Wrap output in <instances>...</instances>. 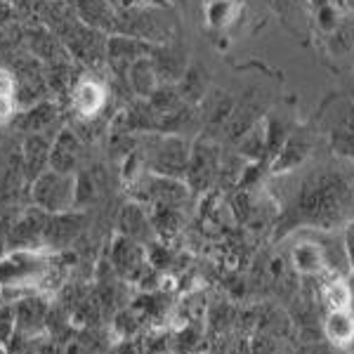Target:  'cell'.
<instances>
[{"instance_id": "cell-5", "label": "cell", "mask_w": 354, "mask_h": 354, "mask_svg": "<svg viewBox=\"0 0 354 354\" xmlns=\"http://www.w3.org/2000/svg\"><path fill=\"white\" fill-rule=\"evenodd\" d=\"M28 196L43 213L57 215L76 208V175L48 168L28 185Z\"/></svg>"}, {"instance_id": "cell-14", "label": "cell", "mask_w": 354, "mask_h": 354, "mask_svg": "<svg viewBox=\"0 0 354 354\" xmlns=\"http://www.w3.org/2000/svg\"><path fill=\"white\" fill-rule=\"evenodd\" d=\"M68 102H71V109L76 111L78 121H95L102 111H104L106 102H109V93L97 78H78L76 85H73L71 95H68Z\"/></svg>"}, {"instance_id": "cell-17", "label": "cell", "mask_w": 354, "mask_h": 354, "mask_svg": "<svg viewBox=\"0 0 354 354\" xmlns=\"http://www.w3.org/2000/svg\"><path fill=\"white\" fill-rule=\"evenodd\" d=\"M83 158V140L73 128H59L50 149V168L57 173L76 175V168Z\"/></svg>"}, {"instance_id": "cell-25", "label": "cell", "mask_w": 354, "mask_h": 354, "mask_svg": "<svg viewBox=\"0 0 354 354\" xmlns=\"http://www.w3.org/2000/svg\"><path fill=\"white\" fill-rule=\"evenodd\" d=\"M15 340V310L12 302L0 307V347H10Z\"/></svg>"}, {"instance_id": "cell-22", "label": "cell", "mask_w": 354, "mask_h": 354, "mask_svg": "<svg viewBox=\"0 0 354 354\" xmlns=\"http://www.w3.org/2000/svg\"><path fill=\"white\" fill-rule=\"evenodd\" d=\"M324 335L330 345L342 354L354 350V312L352 310H330L324 319Z\"/></svg>"}, {"instance_id": "cell-21", "label": "cell", "mask_w": 354, "mask_h": 354, "mask_svg": "<svg viewBox=\"0 0 354 354\" xmlns=\"http://www.w3.org/2000/svg\"><path fill=\"white\" fill-rule=\"evenodd\" d=\"M151 59H153V66H156L161 83L177 85V81L185 76L187 66H189V64H187V53L182 48H177V45H173V43L153 45Z\"/></svg>"}, {"instance_id": "cell-2", "label": "cell", "mask_w": 354, "mask_h": 354, "mask_svg": "<svg viewBox=\"0 0 354 354\" xmlns=\"http://www.w3.org/2000/svg\"><path fill=\"white\" fill-rule=\"evenodd\" d=\"M53 279L55 262L43 255V250H10L8 258L0 260V290L5 302L45 293Z\"/></svg>"}, {"instance_id": "cell-10", "label": "cell", "mask_w": 354, "mask_h": 354, "mask_svg": "<svg viewBox=\"0 0 354 354\" xmlns=\"http://www.w3.org/2000/svg\"><path fill=\"white\" fill-rule=\"evenodd\" d=\"M317 140H319L317 128H310V125L293 128L288 140L283 142V147L279 149V153L272 158V163H270L272 173L288 175V173H293V170H298L300 165H305L310 161L314 147H317Z\"/></svg>"}, {"instance_id": "cell-29", "label": "cell", "mask_w": 354, "mask_h": 354, "mask_svg": "<svg viewBox=\"0 0 354 354\" xmlns=\"http://www.w3.org/2000/svg\"><path fill=\"white\" fill-rule=\"evenodd\" d=\"M0 95H5V97L17 95V76L12 68H8V66H0Z\"/></svg>"}, {"instance_id": "cell-20", "label": "cell", "mask_w": 354, "mask_h": 354, "mask_svg": "<svg viewBox=\"0 0 354 354\" xmlns=\"http://www.w3.org/2000/svg\"><path fill=\"white\" fill-rule=\"evenodd\" d=\"M59 121V104L50 100L36 102L33 106H26L24 113H19L17 125L26 135H53V125Z\"/></svg>"}, {"instance_id": "cell-34", "label": "cell", "mask_w": 354, "mask_h": 354, "mask_svg": "<svg viewBox=\"0 0 354 354\" xmlns=\"http://www.w3.org/2000/svg\"><path fill=\"white\" fill-rule=\"evenodd\" d=\"M175 3H185V0H175Z\"/></svg>"}, {"instance_id": "cell-23", "label": "cell", "mask_w": 354, "mask_h": 354, "mask_svg": "<svg viewBox=\"0 0 354 354\" xmlns=\"http://www.w3.org/2000/svg\"><path fill=\"white\" fill-rule=\"evenodd\" d=\"M125 83H128V88L133 90V95H137L140 100H149L153 95V90L161 85V78H158V71H156V66H153L151 55L137 59L135 64L128 68Z\"/></svg>"}, {"instance_id": "cell-3", "label": "cell", "mask_w": 354, "mask_h": 354, "mask_svg": "<svg viewBox=\"0 0 354 354\" xmlns=\"http://www.w3.org/2000/svg\"><path fill=\"white\" fill-rule=\"evenodd\" d=\"M333 156L354 163V102L345 93H330L322 102L314 121Z\"/></svg>"}, {"instance_id": "cell-19", "label": "cell", "mask_w": 354, "mask_h": 354, "mask_svg": "<svg viewBox=\"0 0 354 354\" xmlns=\"http://www.w3.org/2000/svg\"><path fill=\"white\" fill-rule=\"evenodd\" d=\"M71 5L73 15L83 21V24L100 28L104 33L116 31L118 8L111 0H66Z\"/></svg>"}, {"instance_id": "cell-8", "label": "cell", "mask_w": 354, "mask_h": 354, "mask_svg": "<svg viewBox=\"0 0 354 354\" xmlns=\"http://www.w3.org/2000/svg\"><path fill=\"white\" fill-rule=\"evenodd\" d=\"M286 258L293 272L300 274V277H324V274L335 277L338 274L333 253H330L326 241H319V239L295 236L293 243L288 245Z\"/></svg>"}, {"instance_id": "cell-12", "label": "cell", "mask_w": 354, "mask_h": 354, "mask_svg": "<svg viewBox=\"0 0 354 354\" xmlns=\"http://www.w3.org/2000/svg\"><path fill=\"white\" fill-rule=\"evenodd\" d=\"M45 225H48V213H43L36 205L26 208L24 213H19L15 218L5 243L10 245V250H45Z\"/></svg>"}, {"instance_id": "cell-27", "label": "cell", "mask_w": 354, "mask_h": 354, "mask_svg": "<svg viewBox=\"0 0 354 354\" xmlns=\"http://www.w3.org/2000/svg\"><path fill=\"white\" fill-rule=\"evenodd\" d=\"M250 345V354H277V338L270 333H262V330H255Z\"/></svg>"}, {"instance_id": "cell-1", "label": "cell", "mask_w": 354, "mask_h": 354, "mask_svg": "<svg viewBox=\"0 0 354 354\" xmlns=\"http://www.w3.org/2000/svg\"><path fill=\"white\" fill-rule=\"evenodd\" d=\"M302 170L286 205L288 230L330 232L354 220V163L335 156V163H314Z\"/></svg>"}, {"instance_id": "cell-28", "label": "cell", "mask_w": 354, "mask_h": 354, "mask_svg": "<svg viewBox=\"0 0 354 354\" xmlns=\"http://www.w3.org/2000/svg\"><path fill=\"white\" fill-rule=\"evenodd\" d=\"M17 116H19V104H17L15 97L0 95V125L17 121Z\"/></svg>"}, {"instance_id": "cell-31", "label": "cell", "mask_w": 354, "mask_h": 354, "mask_svg": "<svg viewBox=\"0 0 354 354\" xmlns=\"http://www.w3.org/2000/svg\"><path fill=\"white\" fill-rule=\"evenodd\" d=\"M116 354H149V350H147L145 338H140V335H137V338L123 340Z\"/></svg>"}, {"instance_id": "cell-16", "label": "cell", "mask_w": 354, "mask_h": 354, "mask_svg": "<svg viewBox=\"0 0 354 354\" xmlns=\"http://www.w3.org/2000/svg\"><path fill=\"white\" fill-rule=\"evenodd\" d=\"M118 234L142 245H151L156 241V230H153L149 208L140 201L125 203L121 213H118Z\"/></svg>"}, {"instance_id": "cell-6", "label": "cell", "mask_w": 354, "mask_h": 354, "mask_svg": "<svg viewBox=\"0 0 354 354\" xmlns=\"http://www.w3.org/2000/svg\"><path fill=\"white\" fill-rule=\"evenodd\" d=\"M192 145L185 137L175 133H161L151 140L149 151L145 153L147 170L153 175L175 177V180H185L187 165H189Z\"/></svg>"}, {"instance_id": "cell-7", "label": "cell", "mask_w": 354, "mask_h": 354, "mask_svg": "<svg viewBox=\"0 0 354 354\" xmlns=\"http://www.w3.org/2000/svg\"><path fill=\"white\" fill-rule=\"evenodd\" d=\"M15 310V340L12 342H36L43 340L50 328L53 305L43 293L24 295L12 302Z\"/></svg>"}, {"instance_id": "cell-9", "label": "cell", "mask_w": 354, "mask_h": 354, "mask_svg": "<svg viewBox=\"0 0 354 354\" xmlns=\"http://www.w3.org/2000/svg\"><path fill=\"white\" fill-rule=\"evenodd\" d=\"M109 265L113 267L116 277L125 283H140L145 279V274L151 270L149 253H147V245L133 241V239L123 236L116 232L113 241L109 245V255H106Z\"/></svg>"}, {"instance_id": "cell-11", "label": "cell", "mask_w": 354, "mask_h": 354, "mask_svg": "<svg viewBox=\"0 0 354 354\" xmlns=\"http://www.w3.org/2000/svg\"><path fill=\"white\" fill-rule=\"evenodd\" d=\"M220 151L208 137H201L196 145H192L189 153V165H187V177L185 182L189 185L192 192H205L213 180L218 177L220 170Z\"/></svg>"}, {"instance_id": "cell-24", "label": "cell", "mask_w": 354, "mask_h": 354, "mask_svg": "<svg viewBox=\"0 0 354 354\" xmlns=\"http://www.w3.org/2000/svg\"><path fill=\"white\" fill-rule=\"evenodd\" d=\"M177 90H180L182 100L187 102V104H201L205 100V95L210 93L208 88V71H205L203 66L198 64H189L185 71V76L177 81Z\"/></svg>"}, {"instance_id": "cell-32", "label": "cell", "mask_w": 354, "mask_h": 354, "mask_svg": "<svg viewBox=\"0 0 354 354\" xmlns=\"http://www.w3.org/2000/svg\"><path fill=\"white\" fill-rule=\"evenodd\" d=\"M342 93H345L354 102V68L350 71V76L345 78V90H342Z\"/></svg>"}, {"instance_id": "cell-13", "label": "cell", "mask_w": 354, "mask_h": 354, "mask_svg": "<svg viewBox=\"0 0 354 354\" xmlns=\"http://www.w3.org/2000/svg\"><path fill=\"white\" fill-rule=\"evenodd\" d=\"M153 45L145 43L140 38L123 36V33H109V43H106V64L116 76L125 78L128 68L135 64L137 59L151 55Z\"/></svg>"}, {"instance_id": "cell-18", "label": "cell", "mask_w": 354, "mask_h": 354, "mask_svg": "<svg viewBox=\"0 0 354 354\" xmlns=\"http://www.w3.org/2000/svg\"><path fill=\"white\" fill-rule=\"evenodd\" d=\"M53 140V135H26L24 145H21V175L28 185L50 168Z\"/></svg>"}, {"instance_id": "cell-26", "label": "cell", "mask_w": 354, "mask_h": 354, "mask_svg": "<svg viewBox=\"0 0 354 354\" xmlns=\"http://www.w3.org/2000/svg\"><path fill=\"white\" fill-rule=\"evenodd\" d=\"M277 10L286 19H305L307 21V8H310V0H274Z\"/></svg>"}, {"instance_id": "cell-30", "label": "cell", "mask_w": 354, "mask_h": 354, "mask_svg": "<svg viewBox=\"0 0 354 354\" xmlns=\"http://www.w3.org/2000/svg\"><path fill=\"white\" fill-rule=\"evenodd\" d=\"M342 245H345V255H347L350 272L354 274V220H350L345 227H342Z\"/></svg>"}, {"instance_id": "cell-4", "label": "cell", "mask_w": 354, "mask_h": 354, "mask_svg": "<svg viewBox=\"0 0 354 354\" xmlns=\"http://www.w3.org/2000/svg\"><path fill=\"white\" fill-rule=\"evenodd\" d=\"M165 8H156V5H130V8L118 10L116 31L123 36L140 38L151 45L170 43L175 33V26L170 19H163Z\"/></svg>"}, {"instance_id": "cell-33", "label": "cell", "mask_w": 354, "mask_h": 354, "mask_svg": "<svg viewBox=\"0 0 354 354\" xmlns=\"http://www.w3.org/2000/svg\"><path fill=\"white\" fill-rule=\"evenodd\" d=\"M345 3L350 5V10H352V12H354V0H345Z\"/></svg>"}, {"instance_id": "cell-15", "label": "cell", "mask_w": 354, "mask_h": 354, "mask_svg": "<svg viewBox=\"0 0 354 354\" xmlns=\"http://www.w3.org/2000/svg\"><path fill=\"white\" fill-rule=\"evenodd\" d=\"M85 227V215L76 213V210H66V213L48 215V225H45V236H43V248L45 250H64L71 243H76V239L81 236Z\"/></svg>"}]
</instances>
